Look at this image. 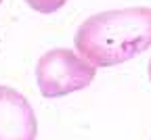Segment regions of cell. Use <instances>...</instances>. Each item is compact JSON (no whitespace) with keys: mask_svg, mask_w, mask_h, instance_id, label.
<instances>
[{"mask_svg":"<svg viewBox=\"0 0 151 140\" xmlns=\"http://www.w3.org/2000/svg\"><path fill=\"white\" fill-rule=\"evenodd\" d=\"M25 2L38 13H55V11H59L67 0H25Z\"/></svg>","mask_w":151,"mask_h":140,"instance_id":"cell-4","label":"cell"},{"mask_svg":"<svg viewBox=\"0 0 151 140\" xmlns=\"http://www.w3.org/2000/svg\"><path fill=\"white\" fill-rule=\"evenodd\" d=\"M76 48L94 67H113L151 46V9L132 6L88 17L76 31Z\"/></svg>","mask_w":151,"mask_h":140,"instance_id":"cell-1","label":"cell"},{"mask_svg":"<svg viewBox=\"0 0 151 140\" xmlns=\"http://www.w3.org/2000/svg\"><path fill=\"white\" fill-rule=\"evenodd\" d=\"M0 2H2V0H0Z\"/></svg>","mask_w":151,"mask_h":140,"instance_id":"cell-6","label":"cell"},{"mask_svg":"<svg viewBox=\"0 0 151 140\" xmlns=\"http://www.w3.org/2000/svg\"><path fill=\"white\" fill-rule=\"evenodd\" d=\"M38 121L29 101L15 88L0 86V140H36Z\"/></svg>","mask_w":151,"mask_h":140,"instance_id":"cell-3","label":"cell"},{"mask_svg":"<svg viewBox=\"0 0 151 140\" xmlns=\"http://www.w3.org/2000/svg\"><path fill=\"white\" fill-rule=\"evenodd\" d=\"M149 77H151V61H149Z\"/></svg>","mask_w":151,"mask_h":140,"instance_id":"cell-5","label":"cell"},{"mask_svg":"<svg viewBox=\"0 0 151 140\" xmlns=\"http://www.w3.org/2000/svg\"><path fill=\"white\" fill-rule=\"evenodd\" d=\"M94 75H97V67L67 48L44 52L36 67L38 88L44 98H59L84 90L92 84Z\"/></svg>","mask_w":151,"mask_h":140,"instance_id":"cell-2","label":"cell"}]
</instances>
